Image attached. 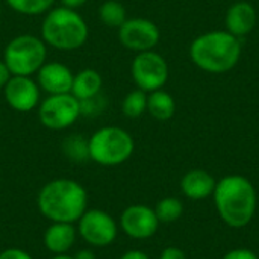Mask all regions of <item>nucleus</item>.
Listing matches in <instances>:
<instances>
[{"instance_id": "22", "label": "nucleus", "mask_w": 259, "mask_h": 259, "mask_svg": "<svg viewBox=\"0 0 259 259\" xmlns=\"http://www.w3.org/2000/svg\"><path fill=\"white\" fill-rule=\"evenodd\" d=\"M62 152L70 161H74V162H83L85 159H90L88 138L79 134L67 137L62 143Z\"/></svg>"}, {"instance_id": "7", "label": "nucleus", "mask_w": 259, "mask_h": 259, "mask_svg": "<svg viewBox=\"0 0 259 259\" xmlns=\"http://www.w3.org/2000/svg\"><path fill=\"white\" fill-rule=\"evenodd\" d=\"M38 118L49 131H65L82 115L80 102L71 94H50L38 105Z\"/></svg>"}, {"instance_id": "11", "label": "nucleus", "mask_w": 259, "mask_h": 259, "mask_svg": "<svg viewBox=\"0 0 259 259\" xmlns=\"http://www.w3.org/2000/svg\"><path fill=\"white\" fill-rule=\"evenodd\" d=\"M3 96L8 106L17 112H30L41 102V90L32 76H11Z\"/></svg>"}, {"instance_id": "8", "label": "nucleus", "mask_w": 259, "mask_h": 259, "mask_svg": "<svg viewBox=\"0 0 259 259\" xmlns=\"http://www.w3.org/2000/svg\"><path fill=\"white\" fill-rule=\"evenodd\" d=\"M131 73L137 88L146 93L161 90L168 80L167 61L153 50L137 53L131 65Z\"/></svg>"}, {"instance_id": "12", "label": "nucleus", "mask_w": 259, "mask_h": 259, "mask_svg": "<svg viewBox=\"0 0 259 259\" xmlns=\"http://www.w3.org/2000/svg\"><path fill=\"white\" fill-rule=\"evenodd\" d=\"M120 226L129 238L147 240L158 231L159 220L155 209L144 205H132L121 212Z\"/></svg>"}, {"instance_id": "19", "label": "nucleus", "mask_w": 259, "mask_h": 259, "mask_svg": "<svg viewBox=\"0 0 259 259\" xmlns=\"http://www.w3.org/2000/svg\"><path fill=\"white\" fill-rule=\"evenodd\" d=\"M99 18L105 26L118 29L127 20L126 8L117 0H105L99 6Z\"/></svg>"}, {"instance_id": "6", "label": "nucleus", "mask_w": 259, "mask_h": 259, "mask_svg": "<svg viewBox=\"0 0 259 259\" xmlns=\"http://www.w3.org/2000/svg\"><path fill=\"white\" fill-rule=\"evenodd\" d=\"M3 61L12 76H35L47 62V44L41 36L21 33L14 36L3 50Z\"/></svg>"}, {"instance_id": "24", "label": "nucleus", "mask_w": 259, "mask_h": 259, "mask_svg": "<svg viewBox=\"0 0 259 259\" xmlns=\"http://www.w3.org/2000/svg\"><path fill=\"white\" fill-rule=\"evenodd\" d=\"M0 259H33L26 250L18 247H8L0 252Z\"/></svg>"}, {"instance_id": "17", "label": "nucleus", "mask_w": 259, "mask_h": 259, "mask_svg": "<svg viewBox=\"0 0 259 259\" xmlns=\"http://www.w3.org/2000/svg\"><path fill=\"white\" fill-rule=\"evenodd\" d=\"M181 187L187 197L199 200V199H205L214 193L215 181L209 173H206L203 170H193L182 178Z\"/></svg>"}, {"instance_id": "30", "label": "nucleus", "mask_w": 259, "mask_h": 259, "mask_svg": "<svg viewBox=\"0 0 259 259\" xmlns=\"http://www.w3.org/2000/svg\"><path fill=\"white\" fill-rule=\"evenodd\" d=\"M74 259H96V253L90 249H83V250H79L74 256Z\"/></svg>"}, {"instance_id": "29", "label": "nucleus", "mask_w": 259, "mask_h": 259, "mask_svg": "<svg viewBox=\"0 0 259 259\" xmlns=\"http://www.w3.org/2000/svg\"><path fill=\"white\" fill-rule=\"evenodd\" d=\"M120 259H150L146 253L140 252V250H131V252H126Z\"/></svg>"}, {"instance_id": "15", "label": "nucleus", "mask_w": 259, "mask_h": 259, "mask_svg": "<svg viewBox=\"0 0 259 259\" xmlns=\"http://www.w3.org/2000/svg\"><path fill=\"white\" fill-rule=\"evenodd\" d=\"M255 24H256V11L247 2H237L226 12L228 32L237 38L250 33Z\"/></svg>"}, {"instance_id": "26", "label": "nucleus", "mask_w": 259, "mask_h": 259, "mask_svg": "<svg viewBox=\"0 0 259 259\" xmlns=\"http://www.w3.org/2000/svg\"><path fill=\"white\" fill-rule=\"evenodd\" d=\"M159 259H187V258H185V253H184L181 249H176V247H167V249L161 253V258Z\"/></svg>"}, {"instance_id": "5", "label": "nucleus", "mask_w": 259, "mask_h": 259, "mask_svg": "<svg viewBox=\"0 0 259 259\" xmlns=\"http://www.w3.org/2000/svg\"><path fill=\"white\" fill-rule=\"evenodd\" d=\"M135 149L132 135L118 126H103L88 138L90 159L102 167H117L126 162Z\"/></svg>"}, {"instance_id": "10", "label": "nucleus", "mask_w": 259, "mask_h": 259, "mask_svg": "<svg viewBox=\"0 0 259 259\" xmlns=\"http://www.w3.org/2000/svg\"><path fill=\"white\" fill-rule=\"evenodd\" d=\"M161 32L158 26L149 18H127L118 27V41L121 46L132 52H147L153 50L159 42Z\"/></svg>"}, {"instance_id": "3", "label": "nucleus", "mask_w": 259, "mask_h": 259, "mask_svg": "<svg viewBox=\"0 0 259 259\" xmlns=\"http://www.w3.org/2000/svg\"><path fill=\"white\" fill-rule=\"evenodd\" d=\"M90 36L85 18L76 11L65 6H56L44 14L41 23V38L47 47L73 52L80 49Z\"/></svg>"}, {"instance_id": "27", "label": "nucleus", "mask_w": 259, "mask_h": 259, "mask_svg": "<svg viewBox=\"0 0 259 259\" xmlns=\"http://www.w3.org/2000/svg\"><path fill=\"white\" fill-rule=\"evenodd\" d=\"M11 76H12V74H11L8 65H6L5 61L2 59V61H0V90L5 88V85L8 83V80L11 79Z\"/></svg>"}, {"instance_id": "1", "label": "nucleus", "mask_w": 259, "mask_h": 259, "mask_svg": "<svg viewBox=\"0 0 259 259\" xmlns=\"http://www.w3.org/2000/svg\"><path fill=\"white\" fill-rule=\"evenodd\" d=\"M36 206L50 223H76L88 209V193L77 181L58 178L42 185Z\"/></svg>"}, {"instance_id": "23", "label": "nucleus", "mask_w": 259, "mask_h": 259, "mask_svg": "<svg viewBox=\"0 0 259 259\" xmlns=\"http://www.w3.org/2000/svg\"><path fill=\"white\" fill-rule=\"evenodd\" d=\"M182 211H184V206H182V203L178 199L167 197V199H162L156 205L155 214H156V217H158L159 222L171 223V222L178 220L182 215Z\"/></svg>"}, {"instance_id": "25", "label": "nucleus", "mask_w": 259, "mask_h": 259, "mask_svg": "<svg viewBox=\"0 0 259 259\" xmlns=\"http://www.w3.org/2000/svg\"><path fill=\"white\" fill-rule=\"evenodd\" d=\"M223 259H258V256L246 249H238V250H232L229 252Z\"/></svg>"}, {"instance_id": "18", "label": "nucleus", "mask_w": 259, "mask_h": 259, "mask_svg": "<svg viewBox=\"0 0 259 259\" xmlns=\"http://www.w3.org/2000/svg\"><path fill=\"white\" fill-rule=\"evenodd\" d=\"M176 102L167 91L156 90L147 94V112L158 121H167L175 115Z\"/></svg>"}, {"instance_id": "2", "label": "nucleus", "mask_w": 259, "mask_h": 259, "mask_svg": "<svg viewBox=\"0 0 259 259\" xmlns=\"http://www.w3.org/2000/svg\"><path fill=\"white\" fill-rule=\"evenodd\" d=\"M241 44L228 30H214L197 36L190 46L191 61L203 71L226 73L240 61Z\"/></svg>"}, {"instance_id": "21", "label": "nucleus", "mask_w": 259, "mask_h": 259, "mask_svg": "<svg viewBox=\"0 0 259 259\" xmlns=\"http://www.w3.org/2000/svg\"><path fill=\"white\" fill-rule=\"evenodd\" d=\"M5 3L17 14L26 17L44 15L53 8L55 0H5Z\"/></svg>"}, {"instance_id": "28", "label": "nucleus", "mask_w": 259, "mask_h": 259, "mask_svg": "<svg viewBox=\"0 0 259 259\" xmlns=\"http://www.w3.org/2000/svg\"><path fill=\"white\" fill-rule=\"evenodd\" d=\"M88 0H61V5L65 6V8H70V9H79L82 8Z\"/></svg>"}, {"instance_id": "14", "label": "nucleus", "mask_w": 259, "mask_h": 259, "mask_svg": "<svg viewBox=\"0 0 259 259\" xmlns=\"http://www.w3.org/2000/svg\"><path fill=\"white\" fill-rule=\"evenodd\" d=\"M77 229L73 223H52L42 235L44 247L53 255H65L74 246Z\"/></svg>"}, {"instance_id": "31", "label": "nucleus", "mask_w": 259, "mask_h": 259, "mask_svg": "<svg viewBox=\"0 0 259 259\" xmlns=\"http://www.w3.org/2000/svg\"><path fill=\"white\" fill-rule=\"evenodd\" d=\"M50 259H74L73 256H70L68 253H65V255H53Z\"/></svg>"}, {"instance_id": "32", "label": "nucleus", "mask_w": 259, "mask_h": 259, "mask_svg": "<svg viewBox=\"0 0 259 259\" xmlns=\"http://www.w3.org/2000/svg\"><path fill=\"white\" fill-rule=\"evenodd\" d=\"M0 15H2V6H0Z\"/></svg>"}, {"instance_id": "20", "label": "nucleus", "mask_w": 259, "mask_h": 259, "mask_svg": "<svg viewBox=\"0 0 259 259\" xmlns=\"http://www.w3.org/2000/svg\"><path fill=\"white\" fill-rule=\"evenodd\" d=\"M147 111V93L137 88L129 91L121 102V112L127 118H138Z\"/></svg>"}, {"instance_id": "13", "label": "nucleus", "mask_w": 259, "mask_h": 259, "mask_svg": "<svg viewBox=\"0 0 259 259\" xmlns=\"http://www.w3.org/2000/svg\"><path fill=\"white\" fill-rule=\"evenodd\" d=\"M35 76L39 90L47 96L70 93L74 77L73 71L65 64L56 61H47Z\"/></svg>"}, {"instance_id": "4", "label": "nucleus", "mask_w": 259, "mask_h": 259, "mask_svg": "<svg viewBox=\"0 0 259 259\" xmlns=\"http://www.w3.org/2000/svg\"><path fill=\"white\" fill-rule=\"evenodd\" d=\"M214 199L220 217L232 228L246 226L256 209L253 185L243 176H228L214 190Z\"/></svg>"}, {"instance_id": "9", "label": "nucleus", "mask_w": 259, "mask_h": 259, "mask_svg": "<svg viewBox=\"0 0 259 259\" xmlns=\"http://www.w3.org/2000/svg\"><path fill=\"white\" fill-rule=\"evenodd\" d=\"M76 223L77 237L91 247L111 246L118 234V225L103 209H87Z\"/></svg>"}, {"instance_id": "16", "label": "nucleus", "mask_w": 259, "mask_h": 259, "mask_svg": "<svg viewBox=\"0 0 259 259\" xmlns=\"http://www.w3.org/2000/svg\"><path fill=\"white\" fill-rule=\"evenodd\" d=\"M103 85V79L100 73L94 68H83L77 73H74L73 85H71V94L79 100H88L100 94Z\"/></svg>"}]
</instances>
